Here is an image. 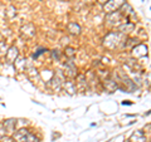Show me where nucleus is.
Here are the masks:
<instances>
[{
    "mask_svg": "<svg viewBox=\"0 0 151 142\" xmlns=\"http://www.w3.org/2000/svg\"><path fill=\"white\" fill-rule=\"evenodd\" d=\"M64 87H67V88H68V92H69L70 94L76 92V88L73 87V83H72V82H67V83L64 84Z\"/></svg>",
    "mask_w": 151,
    "mask_h": 142,
    "instance_id": "7",
    "label": "nucleus"
},
{
    "mask_svg": "<svg viewBox=\"0 0 151 142\" xmlns=\"http://www.w3.org/2000/svg\"><path fill=\"white\" fill-rule=\"evenodd\" d=\"M105 87L108 91H115L117 88V84H116V82H113V80H105Z\"/></svg>",
    "mask_w": 151,
    "mask_h": 142,
    "instance_id": "6",
    "label": "nucleus"
},
{
    "mask_svg": "<svg viewBox=\"0 0 151 142\" xmlns=\"http://www.w3.org/2000/svg\"><path fill=\"white\" fill-rule=\"evenodd\" d=\"M65 68H67V72H65V74L69 75V77H74V75L77 74V69H76L74 64L72 62H68L67 65H65Z\"/></svg>",
    "mask_w": 151,
    "mask_h": 142,
    "instance_id": "4",
    "label": "nucleus"
},
{
    "mask_svg": "<svg viewBox=\"0 0 151 142\" xmlns=\"http://www.w3.org/2000/svg\"><path fill=\"white\" fill-rule=\"evenodd\" d=\"M5 50H6L5 43H4V42H1V43H0V53H5Z\"/></svg>",
    "mask_w": 151,
    "mask_h": 142,
    "instance_id": "9",
    "label": "nucleus"
},
{
    "mask_svg": "<svg viewBox=\"0 0 151 142\" xmlns=\"http://www.w3.org/2000/svg\"><path fill=\"white\" fill-rule=\"evenodd\" d=\"M125 142H131V141H125Z\"/></svg>",
    "mask_w": 151,
    "mask_h": 142,
    "instance_id": "12",
    "label": "nucleus"
},
{
    "mask_svg": "<svg viewBox=\"0 0 151 142\" xmlns=\"http://www.w3.org/2000/svg\"><path fill=\"white\" fill-rule=\"evenodd\" d=\"M15 126H17V121L14 120V118H9V120L4 121L3 123V127L4 130H5V133H13L14 131H15Z\"/></svg>",
    "mask_w": 151,
    "mask_h": 142,
    "instance_id": "2",
    "label": "nucleus"
},
{
    "mask_svg": "<svg viewBox=\"0 0 151 142\" xmlns=\"http://www.w3.org/2000/svg\"><path fill=\"white\" fill-rule=\"evenodd\" d=\"M65 54H67L68 57H73L76 54V52L73 48H65Z\"/></svg>",
    "mask_w": 151,
    "mask_h": 142,
    "instance_id": "8",
    "label": "nucleus"
},
{
    "mask_svg": "<svg viewBox=\"0 0 151 142\" xmlns=\"http://www.w3.org/2000/svg\"><path fill=\"white\" fill-rule=\"evenodd\" d=\"M0 142H13V140L10 138L9 136H4L1 140H0Z\"/></svg>",
    "mask_w": 151,
    "mask_h": 142,
    "instance_id": "10",
    "label": "nucleus"
},
{
    "mask_svg": "<svg viewBox=\"0 0 151 142\" xmlns=\"http://www.w3.org/2000/svg\"><path fill=\"white\" fill-rule=\"evenodd\" d=\"M17 55H18V49H17V48H10V49H9V52L6 53V59H8V62H9V63H13L14 60H15Z\"/></svg>",
    "mask_w": 151,
    "mask_h": 142,
    "instance_id": "3",
    "label": "nucleus"
},
{
    "mask_svg": "<svg viewBox=\"0 0 151 142\" xmlns=\"http://www.w3.org/2000/svg\"><path fill=\"white\" fill-rule=\"evenodd\" d=\"M68 30L72 33V34H79V32H81V28H79L78 24H76V23H70L68 25Z\"/></svg>",
    "mask_w": 151,
    "mask_h": 142,
    "instance_id": "5",
    "label": "nucleus"
},
{
    "mask_svg": "<svg viewBox=\"0 0 151 142\" xmlns=\"http://www.w3.org/2000/svg\"><path fill=\"white\" fill-rule=\"evenodd\" d=\"M4 135H5V130H4V127L3 125H0V140L4 137Z\"/></svg>",
    "mask_w": 151,
    "mask_h": 142,
    "instance_id": "11",
    "label": "nucleus"
},
{
    "mask_svg": "<svg viewBox=\"0 0 151 142\" xmlns=\"http://www.w3.org/2000/svg\"><path fill=\"white\" fill-rule=\"evenodd\" d=\"M14 140L17 142H39V140L35 137V135L30 133L29 131L24 128H22L20 131L14 133Z\"/></svg>",
    "mask_w": 151,
    "mask_h": 142,
    "instance_id": "1",
    "label": "nucleus"
}]
</instances>
